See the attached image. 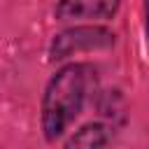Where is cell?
<instances>
[{"label":"cell","instance_id":"7a4b0ae2","mask_svg":"<svg viewBox=\"0 0 149 149\" xmlns=\"http://www.w3.org/2000/svg\"><path fill=\"white\" fill-rule=\"evenodd\" d=\"M116 44V35L112 28L100 23H79L70 26L54 35L49 42V61H65L81 51H102Z\"/></svg>","mask_w":149,"mask_h":149},{"label":"cell","instance_id":"277c9868","mask_svg":"<svg viewBox=\"0 0 149 149\" xmlns=\"http://www.w3.org/2000/svg\"><path fill=\"white\" fill-rule=\"evenodd\" d=\"M112 128L102 121H88L79 126L63 144V149H109Z\"/></svg>","mask_w":149,"mask_h":149},{"label":"cell","instance_id":"6da1fadb","mask_svg":"<svg viewBox=\"0 0 149 149\" xmlns=\"http://www.w3.org/2000/svg\"><path fill=\"white\" fill-rule=\"evenodd\" d=\"M95 70L91 63L72 61L61 65L47 81L40 102V126L47 142H56L81 114Z\"/></svg>","mask_w":149,"mask_h":149},{"label":"cell","instance_id":"3957f363","mask_svg":"<svg viewBox=\"0 0 149 149\" xmlns=\"http://www.w3.org/2000/svg\"><path fill=\"white\" fill-rule=\"evenodd\" d=\"M116 0H63L54 7L58 21H74V19H93L105 21L119 12Z\"/></svg>","mask_w":149,"mask_h":149}]
</instances>
